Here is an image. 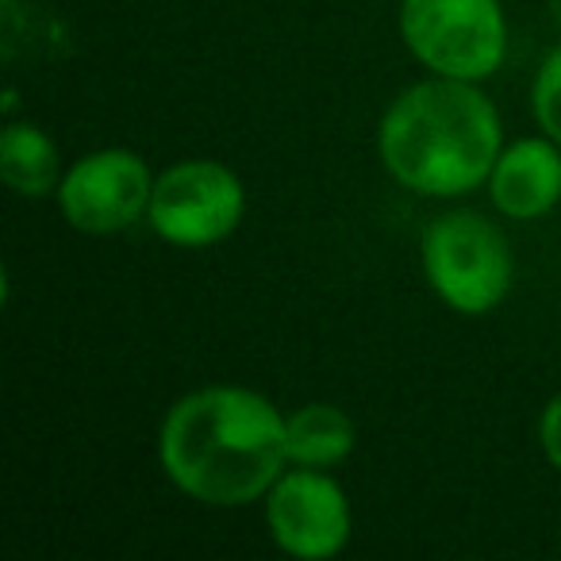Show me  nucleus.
I'll list each match as a JSON object with an SVG mask.
<instances>
[{
    "instance_id": "f257e3e1",
    "label": "nucleus",
    "mask_w": 561,
    "mask_h": 561,
    "mask_svg": "<svg viewBox=\"0 0 561 561\" xmlns=\"http://www.w3.org/2000/svg\"><path fill=\"white\" fill-rule=\"evenodd\" d=\"M158 461L204 507L262 504L285 469V412L247 385H204L178 397L158 427Z\"/></svg>"
},
{
    "instance_id": "0eeeda50",
    "label": "nucleus",
    "mask_w": 561,
    "mask_h": 561,
    "mask_svg": "<svg viewBox=\"0 0 561 561\" xmlns=\"http://www.w3.org/2000/svg\"><path fill=\"white\" fill-rule=\"evenodd\" d=\"M265 530L297 561H331L351 546L354 507L331 469L289 466L262 500Z\"/></svg>"
},
{
    "instance_id": "20e7f679",
    "label": "nucleus",
    "mask_w": 561,
    "mask_h": 561,
    "mask_svg": "<svg viewBox=\"0 0 561 561\" xmlns=\"http://www.w3.org/2000/svg\"><path fill=\"white\" fill-rule=\"evenodd\" d=\"M400 39L438 78L484 85L507 62V16L500 0H400Z\"/></svg>"
},
{
    "instance_id": "6e6552de",
    "label": "nucleus",
    "mask_w": 561,
    "mask_h": 561,
    "mask_svg": "<svg viewBox=\"0 0 561 561\" xmlns=\"http://www.w3.org/2000/svg\"><path fill=\"white\" fill-rule=\"evenodd\" d=\"M484 188L492 211L504 219L530 224L550 216L561 204V147L542 131L504 142Z\"/></svg>"
},
{
    "instance_id": "39448f33",
    "label": "nucleus",
    "mask_w": 561,
    "mask_h": 561,
    "mask_svg": "<svg viewBox=\"0 0 561 561\" xmlns=\"http://www.w3.org/2000/svg\"><path fill=\"white\" fill-rule=\"evenodd\" d=\"M247 219V185L227 162L181 158L158 170L147 227L178 250H204L227 242Z\"/></svg>"
},
{
    "instance_id": "7ed1b4c3",
    "label": "nucleus",
    "mask_w": 561,
    "mask_h": 561,
    "mask_svg": "<svg viewBox=\"0 0 561 561\" xmlns=\"http://www.w3.org/2000/svg\"><path fill=\"white\" fill-rule=\"evenodd\" d=\"M420 265L427 289L454 316H489L515 285V254L507 234L489 216L450 208L420 234Z\"/></svg>"
},
{
    "instance_id": "f03ea898",
    "label": "nucleus",
    "mask_w": 561,
    "mask_h": 561,
    "mask_svg": "<svg viewBox=\"0 0 561 561\" xmlns=\"http://www.w3.org/2000/svg\"><path fill=\"white\" fill-rule=\"evenodd\" d=\"M504 150V119L477 81L431 78L392 96L377 124L389 178L427 201H458L489 185Z\"/></svg>"
},
{
    "instance_id": "1a4fd4ad",
    "label": "nucleus",
    "mask_w": 561,
    "mask_h": 561,
    "mask_svg": "<svg viewBox=\"0 0 561 561\" xmlns=\"http://www.w3.org/2000/svg\"><path fill=\"white\" fill-rule=\"evenodd\" d=\"M62 150L55 135L35 119H4L0 127V181L24 201L55 196L62 185Z\"/></svg>"
},
{
    "instance_id": "9d476101",
    "label": "nucleus",
    "mask_w": 561,
    "mask_h": 561,
    "mask_svg": "<svg viewBox=\"0 0 561 561\" xmlns=\"http://www.w3.org/2000/svg\"><path fill=\"white\" fill-rule=\"evenodd\" d=\"M358 446L354 420L331 400H308V404L285 412V454L289 466L308 469H339Z\"/></svg>"
},
{
    "instance_id": "9b49d317",
    "label": "nucleus",
    "mask_w": 561,
    "mask_h": 561,
    "mask_svg": "<svg viewBox=\"0 0 561 561\" xmlns=\"http://www.w3.org/2000/svg\"><path fill=\"white\" fill-rule=\"evenodd\" d=\"M530 116H535L538 131L550 135L561 147V43L535 70V81H530Z\"/></svg>"
},
{
    "instance_id": "423d86ee",
    "label": "nucleus",
    "mask_w": 561,
    "mask_h": 561,
    "mask_svg": "<svg viewBox=\"0 0 561 561\" xmlns=\"http://www.w3.org/2000/svg\"><path fill=\"white\" fill-rule=\"evenodd\" d=\"M154 178L158 173L139 150L101 147L66 165L55 204L78 234L104 239V234L131 231L147 219Z\"/></svg>"
},
{
    "instance_id": "f8f14e48",
    "label": "nucleus",
    "mask_w": 561,
    "mask_h": 561,
    "mask_svg": "<svg viewBox=\"0 0 561 561\" xmlns=\"http://www.w3.org/2000/svg\"><path fill=\"white\" fill-rule=\"evenodd\" d=\"M538 450H542L546 466L561 477V392L546 400V408L538 412Z\"/></svg>"
}]
</instances>
